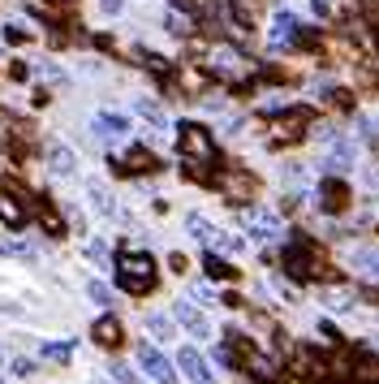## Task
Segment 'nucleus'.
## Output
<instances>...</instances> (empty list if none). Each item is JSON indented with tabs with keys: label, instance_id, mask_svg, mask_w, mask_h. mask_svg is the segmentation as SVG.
Segmentation results:
<instances>
[{
	"label": "nucleus",
	"instance_id": "nucleus-21",
	"mask_svg": "<svg viewBox=\"0 0 379 384\" xmlns=\"http://www.w3.org/2000/svg\"><path fill=\"white\" fill-rule=\"evenodd\" d=\"M207 272H211V277H215V281H229V277H233V268H229V263H220V259H215V255L207 259Z\"/></svg>",
	"mask_w": 379,
	"mask_h": 384
},
{
	"label": "nucleus",
	"instance_id": "nucleus-3",
	"mask_svg": "<svg viewBox=\"0 0 379 384\" xmlns=\"http://www.w3.org/2000/svg\"><path fill=\"white\" fill-rule=\"evenodd\" d=\"M181 155L190 160V164H211L215 160V143H211V134L203 130V126H181Z\"/></svg>",
	"mask_w": 379,
	"mask_h": 384
},
{
	"label": "nucleus",
	"instance_id": "nucleus-25",
	"mask_svg": "<svg viewBox=\"0 0 379 384\" xmlns=\"http://www.w3.org/2000/svg\"><path fill=\"white\" fill-rule=\"evenodd\" d=\"M113 380H117V384H138V375H134L125 363H117V367H113Z\"/></svg>",
	"mask_w": 379,
	"mask_h": 384
},
{
	"label": "nucleus",
	"instance_id": "nucleus-19",
	"mask_svg": "<svg viewBox=\"0 0 379 384\" xmlns=\"http://www.w3.org/2000/svg\"><path fill=\"white\" fill-rule=\"evenodd\" d=\"M138 117H147L151 126H164V108L151 104V99H138Z\"/></svg>",
	"mask_w": 379,
	"mask_h": 384
},
{
	"label": "nucleus",
	"instance_id": "nucleus-32",
	"mask_svg": "<svg viewBox=\"0 0 379 384\" xmlns=\"http://www.w3.org/2000/svg\"><path fill=\"white\" fill-rule=\"evenodd\" d=\"M22 35H26V31H22V26H5V39H9V43H18V39H22Z\"/></svg>",
	"mask_w": 379,
	"mask_h": 384
},
{
	"label": "nucleus",
	"instance_id": "nucleus-28",
	"mask_svg": "<svg viewBox=\"0 0 379 384\" xmlns=\"http://www.w3.org/2000/svg\"><path fill=\"white\" fill-rule=\"evenodd\" d=\"M336 5H341V0H315V13H323V18H332V13H336Z\"/></svg>",
	"mask_w": 379,
	"mask_h": 384
},
{
	"label": "nucleus",
	"instance_id": "nucleus-12",
	"mask_svg": "<svg viewBox=\"0 0 379 384\" xmlns=\"http://www.w3.org/2000/svg\"><path fill=\"white\" fill-rule=\"evenodd\" d=\"M302 126H306V113H298V108H293V113H285V117L276 121V143H293V138L302 134Z\"/></svg>",
	"mask_w": 379,
	"mask_h": 384
},
{
	"label": "nucleus",
	"instance_id": "nucleus-33",
	"mask_svg": "<svg viewBox=\"0 0 379 384\" xmlns=\"http://www.w3.org/2000/svg\"><path fill=\"white\" fill-rule=\"evenodd\" d=\"M5 138H9V121H5V117H0V143H5Z\"/></svg>",
	"mask_w": 379,
	"mask_h": 384
},
{
	"label": "nucleus",
	"instance_id": "nucleus-29",
	"mask_svg": "<svg viewBox=\"0 0 379 384\" xmlns=\"http://www.w3.org/2000/svg\"><path fill=\"white\" fill-rule=\"evenodd\" d=\"M99 9H103V13H121L125 0H99Z\"/></svg>",
	"mask_w": 379,
	"mask_h": 384
},
{
	"label": "nucleus",
	"instance_id": "nucleus-23",
	"mask_svg": "<svg viewBox=\"0 0 379 384\" xmlns=\"http://www.w3.org/2000/svg\"><path fill=\"white\" fill-rule=\"evenodd\" d=\"M169 31H173L177 39H186V35H190V22H186L181 13H169Z\"/></svg>",
	"mask_w": 379,
	"mask_h": 384
},
{
	"label": "nucleus",
	"instance_id": "nucleus-1",
	"mask_svg": "<svg viewBox=\"0 0 379 384\" xmlns=\"http://www.w3.org/2000/svg\"><path fill=\"white\" fill-rule=\"evenodd\" d=\"M207 70L215 78H225V82H246L254 74V61L246 57V52H237L233 43H211L207 48Z\"/></svg>",
	"mask_w": 379,
	"mask_h": 384
},
{
	"label": "nucleus",
	"instance_id": "nucleus-34",
	"mask_svg": "<svg viewBox=\"0 0 379 384\" xmlns=\"http://www.w3.org/2000/svg\"><path fill=\"white\" fill-rule=\"evenodd\" d=\"M0 384H5V375H0Z\"/></svg>",
	"mask_w": 379,
	"mask_h": 384
},
{
	"label": "nucleus",
	"instance_id": "nucleus-13",
	"mask_svg": "<svg viewBox=\"0 0 379 384\" xmlns=\"http://www.w3.org/2000/svg\"><path fill=\"white\" fill-rule=\"evenodd\" d=\"M95 341H99V346H108V350H113V346H121V324H117L113 315L95 319Z\"/></svg>",
	"mask_w": 379,
	"mask_h": 384
},
{
	"label": "nucleus",
	"instance_id": "nucleus-17",
	"mask_svg": "<svg viewBox=\"0 0 379 384\" xmlns=\"http://www.w3.org/2000/svg\"><path fill=\"white\" fill-rule=\"evenodd\" d=\"M0 221L5 225H22L26 221V212H22V203L13 194H0Z\"/></svg>",
	"mask_w": 379,
	"mask_h": 384
},
{
	"label": "nucleus",
	"instance_id": "nucleus-30",
	"mask_svg": "<svg viewBox=\"0 0 379 384\" xmlns=\"http://www.w3.org/2000/svg\"><path fill=\"white\" fill-rule=\"evenodd\" d=\"M86 255H91V259H108V246H103V242H91Z\"/></svg>",
	"mask_w": 379,
	"mask_h": 384
},
{
	"label": "nucleus",
	"instance_id": "nucleus-14",
	"mask_svg": "<svg viewBox=\"0 0 379 384\" xmlns=\"http://www.w3.org/2000/svg\"><path fill=\"white\" fill-rule=\"evenodd\" d=\"M345 199H349V194H345L341 182H323V190H319V207H323V212H341Z\"/></svg>",
	"mask_w": 379,
	"mask_h": 384
},
{
	"label": "nucleus",
	"instance_id": "nucleus-9",
	"mask_svg": "<svg viewBox=\"0 0 379 384\" xmlns=\"http://www.w3.org/2000/svg\"><path fill=\"white\" fill-rule=\"evenodd\" d=\"M177 319L190 328V333L194 337H211V319L198 311V307H190V302H177Z\"/></svg>",
	"mask_w": 379,
	"mask_h": 384
},
{
	"label": "nucleus",
	"instance_id": "nucleus-10",
	"mask_svg": "<svg viewBox=\"0 0 379 384\" xmlns=\"http://www.w3.org/2000/svg\"><path fill=\"white\" fill-rule=\"evenodd\" d=\"M86 194H91V203H95V212H99V216H121V212H117L113 190H108L103 182H91V186H86Z\"/></svg>",
	"mask_w": 379,
	"mask_h": 384
},
{
	"label": "nucleus",
	"instance_id": "nucleus-18",
	"mask_svg": "<svg viewBox=\"0 0 379 384\" xmlns=\"http://www.w3.org/2000/svg\"><path fill=\"white\" fill-rule=\"evenodd\" d=\"M147 333L159 337V341H169L173 337V319L169 315H147Z\"/></svg>",
	"mask_w": 379,
	"mask_h": 384
},
{
	"label": "nucleus",
	"instance_id": "nucleus-27",
	"mask_svg": "<svg viewBox=\"0 0 379 384\" xmlns=\"http://www.w3.org/2000/svg\"><path fill=\"white\" fill-rule=\"evenodd\" d=\"M125 164H134V169H142V164H151V155H147L142 147H134V151L125 155Z\"/></svg>",
	"mask_w": 379,
	"mask_h": 384
},
{
	"label": "nucleus",
	"instance_id": "nucleus-26",
	"mask_svg": "<svg viewBox=\"0 0 379 384\" xmlns=\"http://www.w3.org/2000/svg\"><path fill=\"white\" fill-rule=\"evenodd\" d=\"M0 251L5 255H35V246H26V242H0Z\"/></svg>",
	"mask_w": 379,
	"mask_h": 384
},
{
	"label": "nucleus",
	"instance_id": "nucleus-20",
	"mask_svg": "<svg viewBox=\"0 0 379 384\" xmlns=\"http://www.w3.org/2000/svg\"><path fill=\"white\" fill-rule=\"evenodd\" d=\"M293 26H298V22H293V13H276V31H272V35H276V39H289V35H293Z\"/></svg>",
	"mask_w": 379,
	"mask_h": 384
},
{
	"label": "nucleus",
	"instance_id": "nucleus-22",
	"mask_svg": "<svg viewBox=\"0 0 379 384\" xmlns=\"http://www.w3.org/2000/svg\"><path fill=\"white\" fill-rule=\"evenodd\" d=\"M69 350H74L69 341H52V346H43V354H47V358H57V363H61V358H69Z\"/></svg>",
	"mask_w": 379,
	"mask_h": 384
},
{
	"label": "nucleus",
	"instance_id": "nucleus-6",
	"mask_svg": "<svg viewBox=\"0 0 379 384\" xmlns=\"http://www.w3.org/2000/svg\"><path fill=\"white\" fill-rule=\"evenodd\" d=\"M242 225H246L254 238H263V242L281 234V221H276L272 212H263V207H242Z\"/></svg>",
	"mask_w": 379,
	"mask_h": 384
},
{
	"label": "nucleus",
	"instance_id": "nucleus-11",
	"mask_svg": "<svg viewBox=\"0 0 379 384\" xmlns=\"http://www.w3.org/2000/svg\"><path fill=\"white\" fill-rule=\"evenodd\" d=\"M353 155H358V151H353V143H349V138H336V143H332V151H328V169H332V173H345L349 164H353Z\"/></svg>",
	"mask_w": 379,
	"mask_h": 384
},
{
	"label": "nucleus",
	"instance_id": "nucleus-16",
	"mask_svg": "<svg viewBox=\"0 0 379 384\" xmlns=\"http://www.w3.org/2000/svg\"><path fill=\"white\" fill-rule=\"evenodd\" d=\"M130 126H125V117H117V113H99L95 117V134L99 138H117V134H125Z\"/></svg>",
	"mask_w": 379,
	"mask_h": 384
},
{
	"label": "nucleus",
	"instance_id": "nucleus-24",
	"mask_svg": "<svg viewBox=\"0 0 379 384\" xmlns=\"http://www.w3.org/2000/svg\"><path fill=\"white\" fill-rule=\"evenodd\" d=\"M91 298L99 307H113V294H108V285H99V281H91Z\"/></svg>",
	"mask_w": 379,
	"mask_h": 384
},
{
	"label": "nucleus",
	"instance_id": "nucleus-2",
	"mask_svg": "<svg viewBox=\"0 0 379 384\" xmlns=\"http://www.w3.org/2000/svg\"><path fill=\"white\" fill-rule=\"evenodd\" d=\"M117 268H121V285H125L130 294H147V290L155 285V263H151V255L130 251V255L117 259Z\"/></svg>",
	"mask_w": 379,
	"mask_h": 384
},
{
	"label": "nucleus",
	"instance_id": "nucleus-5",
	"mask_svg": "<svg viewBox=\"0 0 379 384\" xmlns=\"http://www.w3.org/2000/svg\"><path fill=\"white\" fill-rule=\"evenodd\" d=\"M138 363H142V371L155 380V384H173L177 375H173V363L159 354L155 346H138Z\"/></svg>",
	"mask_w": 379,
	"mask_h": 384
},
{
	"label": "nucleus",
	"instance_id": "nucleus-4",
	"mask_svg": "<svg viewBox=\"0 0 379 384\" xmlns=\"http://www.w3.org/2000/svg\"><path fill=\"white\" fill-rule=\"evenodd\" d=\"M190 234L207 246V251H242V238H229V234H220V229H215V225H207L203 221V216H190Z\"/></svg>",
	"mask_w": 379,
	"mask_h": 384
},
{
	"label": "nucleus",
	"instance_id": "nucleus-8",
	"mask_svg": "<svg viewBox=\"0 0 379 384\" xmlns=\"http://www.w3.org/2000/svg\"><path fill=\"white\" fill-rule=\"evenodd\" d=\"M47 169L57 173V177H69V173L78 169V155H74L69 147H61V143H52V147H47Z\"/></svg>",
	"mask_w": 379,
	"mask_h": 384
},
{
	"label": "nucleus",
	"instance_id": "nucleus-15",
	"mask_svg": "<svg viewBox=\"0 0 379 384\" xmlns=\"http://www.w3.org/2000/svg\"><path fill=\"white\" fill-rule=\"evenodd\" d=\"M242 367H246L250 375H259V380H272V375H276L272 358H263V354H254V350H242Z\"/></svg>",
	"mask_w": 379,
	"mask_h": 384
},
{
	"label": "nucleus",
	"instance_id": "nucleus-7",
	"mask_svg": "<svg viewBox=\"0 0 379 384\" xmlns=\"http://www.w3.org/2000/svg\"><path fill=\"white\" fill-rule=\"evenodd\" d=\"M177 367L186 371L190 384H215V375H211V367H207V358H203L198 350H181V354H177Z\"/></svg>",
	"mask_w": 379,
	"mask_h": 384
},
{
	"label": "nucleus",
	"instance_id": "nucleus-31",
	"mask_svg": "<svg viewBox=\"0 0 379 384\" xmlns=\"http://www.w3.org/2000/svg\"><path fill=\"white\" fill-rule=\"evenodd\" d=\"M13 371H18V375H30V371H35V363H30V358H18V363H13Z\"/></svg>",
	"mask_w": 379,
	"mask_h": 384
}]
</instances>
